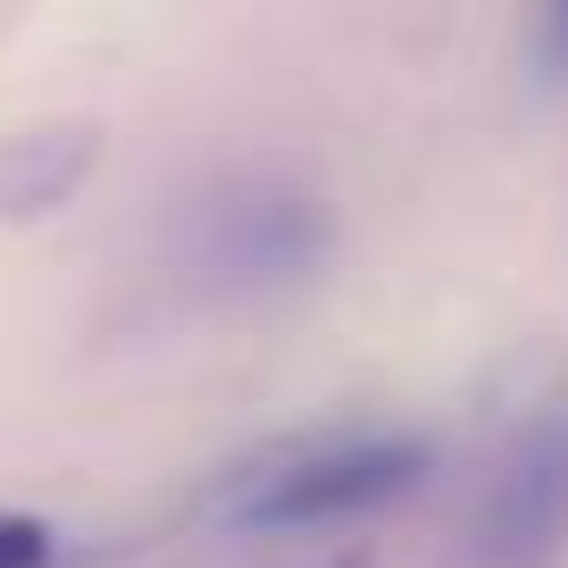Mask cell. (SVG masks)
Instances as JSON below:
<instances>
[{
	"label": "cell",
	"mask_w": 568,
	"mask_h": 568,
	"mask_svg": "<svg viewBox=\"0 0 568 568\" xmlns=\"http://www.w3.org/2000/svg\"><path fill=\"white\" fill-rule=\"evenodd\" d=\"M335 251V217L284 168H226L193 184L168 217V276L210 310H251L284 302Z\"/></svg>",
	"instance_id": "obj_2"
},
{
	"label": "cell",
	"mask_w": 568,
	"mask_h": 568,
	"mask_svg": "<svg viewBox=\"0 0 568 568\" xmlns=\"http://www.w3.org/2000/svg\"><path fill=\"white\" fill-rule=\"evenodd\" d=\"M335 568H368V560H335Z\"/></svg>",
	"instance_id": "obj_7"
},
{
	"label": "cell",
	"mask_w": 568,
	"mask_h": 568,
	"mask_svg": "<svg viewBox=\"0 0 568 568\" xmlns=\"http://www.w3.org/2000/svg\"><path fill=\"white\" fill-rule=\"evenodd\" d=\"M527 42H535V75H544V84H568V9H544V18L527 26Z\"/></svg>",
	"instance_id": "obj_6"
},
{
	"label": "cell",
	"mask_w": 568,
	"mask_h": 568,
	"mask_svg": "<svg viewBox=\"0 0 568 568\" xmlns=\"http://www.w3.org/2000/svg\"><path fill=\"white\" fill-rule=\"evenodd\" d=\"M0 568H51V527L34 510H0Z\"/></svg>",
	"instance_id": "obj_5"
},
{
	"label": "cell",
	"mask_w": 568,
	"mask_h": 568,
	"mask_svg": "<svg viewBox=\"0 0 568 568\" xmlns=\"http://www.w3.org/2000/svg\"><path fill=\"white\" fill-rule=\"evenodd\" d=\"M468 560L477 568H560L568 560V393L544 402L501 444L494 477L477 494Z\"/></svg>",
	"instance_id": "obj_3"
},
{
	"label": "cell",
	"mask_w": 568,
	"mask_h": 568,
	"mask_svg": "<svg viewBox=\"0 0 568 568\" xmlns=\"http://www.w3.org/2000/svg\"><path fill=\"white\" fill-rule=\"evenodd\" d=\"M101 168V134L75 118L18 125L0 142V217H51L84 193V176Z\"/></svg>",
	"instance_id": "obj_4"
},
{
	"label": "cell",
	"mask_w": 568,
	"mask_h": 568,
	"mask_svg": "<svg viewBox=\"0 0 568 568\" xmlns=\"http://www.w3.org/2000/svg\"><path fill=\"white\" fill-rule=\"evenodd\" d=\"M435 468L418 426L393 418H318L293 435H267L243 460L217 468L210 518L234 535H302V527H343L376 518Z\"/></svg>",
	"instance_id": "obj_1"
}]
</instances>
